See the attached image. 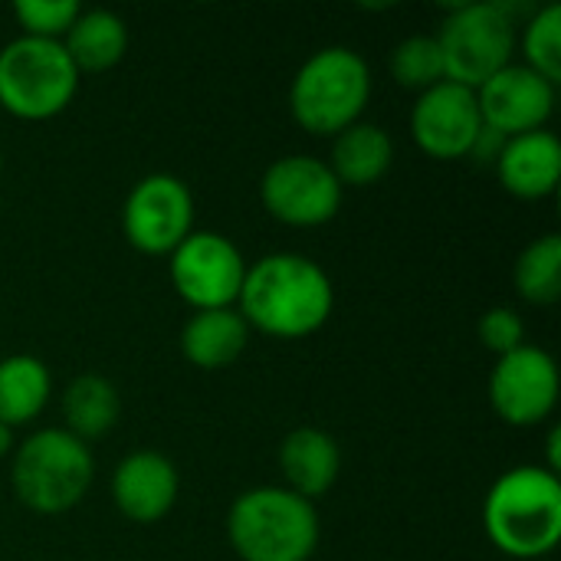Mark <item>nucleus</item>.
<instances>
[{
	"label": "nucleus",
	"instance_id": "obj_13",
	"mask_svg": "<svg viewBox=\"0 0 561 561\" xmlns=\"http://www.w3.org/2000/svg\"><path fill=\"white\" fill-rule=\"evenodd\" d=\"M483 125L506 138L539 131L556 108V85L529 66H506L477 89Z\"/></svg>",
	"mask_w": 561,
	"mask_h": 561
},
{
	"label": "nucleus",
	"instance_id": "obj_21",
	"mask_svg": "<svg viewBox=\"0 0 561 561\" xmlns=\"http://www.w3.org/2000/svg\"><path fill=\"white\" fill-rule=\"evenodd\" d=\"M49 368L33 355H10L0 362V424H30L49 401Z\"/></svg>",
	"mask_w": 561,
	"mask_h": 561
},
{
	"label": "nucleus",
	"instance_id": "obj_1",
	"mask_svg": "<svg viewBox=\"0 0 561 561\" xmlns=\"http://www.w3.org/2000/svg\"><path fill=\"white\" fill-rule=\"evenodd\" d=\"M237 302L247 325L273 339H306L329 322L335 289L316 260L270 253L247 266Z\"/></svg>",
	"mask_w": 561,
	"mask_h": 561
},
{
	"label": "nucleus",
	"instance_id": "obj_26",
	"mask_svg": "<svg viewBox=\"0 0 561 561\" xmlns=\"http://www.w3.org/2000/svg\"><path fill=\"white\" fill-rule=\"evenodd\" d=\"M477 332H480V342H483L490 352H496V355H510V352H516L519 345H526V342H523V339H526V325H523L519 312L510 309V306H493V309H486L483 319H480V325H477Z\"/></svg>",
	"mask_w": 561,
	"mask_h": 561
},
{
	"label": "nucleus",
	"instance_id": "obj_3",
	"mask_svg": "<svg viewBox=\"0 0 561 561\" xmlns=\"http://www.w3.org/2000/svg\"><path fill=\"white\" fill-rule=\"evenodd\" d=\"M227 536L243 561H309L319 546V513L286 486H256L233 500Z\"/></svg>",
	"mask_w": 561,
	"mask_h": 561
},
{
	"label": "nucleus",
	"instance_id": "obj_29",
	"mask_svg": "<svg viewBox=\"0 0 561 561\" xmlns=\"http://www.w3.org/2000/svg\"><path fill=\"white\" fill-rule=\"evenodd\" d=\"M10 447H13V427L0 424V457H7V454H10Z\"/></svg>",
	"mask_w": 561,
	"mask_h": 561
},
{
	"label": "nucleus",
	"instance_id": "obj_11",
	"mask_svg": "<svg viewBox=\"0 0 561 561\" xmlns=\"http://www.w3.org/2000/svg\"><path fill=\"white\" fill-rule=\"evenodd\" d=\"M493 411L513 427H533L546 421L559 404V365L536 345H519L496 358L490 375Z\"/></svg>",
	"mask_w": 561,
	"mask_h": 561
},
{
	"label": "nucleus",
	"instance_id": "obj_7",
	"mask_svg": "<svg viewBox=\"0 0 561 561\" xmlns=\"http://www.w3.org/2000/svg\"><path fill=\"white\" fill-rule=\"evenodd\" d=\"M444 56L447 82L480 89L510 66L516 46V20L506 3H460L434 36Z\"/></svg>",
	"mask_w": 561,
	"mask_h": 561
},
{
	"label": "nucleus",
	"instance_id": "obj_5",
	"mask_svg": "<svg viewBox=\"0 0 561 561\" xmlns=\"http://www.w3.org/2000/svg\"><path fill=\"white\" fill-rule=\"evenodd\" d=\"M368 95V62L348 46H325L299 66L289 85V112L309 135H339L358 122Z\"/></svg>",
	"mask_w": 561,
	"mask_h": 561
},
{
	"label": "nucleus",
	"instance_id": "obj_18",
	"mask_svg": "<svg viewBox=\"0 0 561 561\" xmlns=\"http://www.w3.org/2000/svg\"><path fill=\"white\" fill-rule=\"evenodd\" d=\"M394 161V141L381 125L355 122L335 135L332 145V174L342 187H368L378 184Z\"/></svg>",
	"mask_w": 561,
	"mask_h": 561
},
{
	"label": "nucleus",
	"instance_id": "obj_12",
	"mask_svg": "<svg viewBox=\"0 0 561 561\" xmlns=\"http://www.w3.org/2000/svg\"><path fill=\"white\" fill-rule=\"evenodd\" d=\"M480 128L483 115L477 105V92L447 79L421 92L411 112V135L417 148L437 161L467 158Z\"/></svg>",
	"mask_w": 561,
	"mask_h": 561
},
{
	"label": "nucleus",
	"instance_id": "obj_20",
	"mask_svg": "<svg viewBox=\"0 0 561 561\" xmlns=\"http://www.w3.org/2000/svg\"><path fill=\"white\" fill-rule=\"evenodd\" d=\"M118 411H122V401L108 378L79 375L62 394V414H66L62 431H69L82 444L99 440L118 424Z\"/></svg>",
	"mask_w": 561,
	"mask_h": 561
},
{
	"label": "nucleus",
	"instance_id": "obj_2",
	"mask_svg": "<svg viewBox=\"0 0 561 561\" xmlns=\"http://www.w3.org/2000/svg\"><path fill=\"white\" fill-rule=\"evenodd\" d=\"M483 526L490 542L510 559H542L561 539V483L546 467H513L486 503Z\"/></svg>",
	"mask_w": 561,
	"mask_h": 561
},
{
	"label": "nucleus",
	"instance_id": "obj_27",
	"mask_svg": "<svg viewBox=\"0 0 561 561\" xmlns=\"http://www.w3.org/2000/svg\"><path fill=\"white\" fill-rule=\"evenodd\" d=\"M503 148H506V135H500L496 128L483 125L467 158H473V161H480V164H496V158L503 154Z\"/></svg>",
	"mask_w": 561,
	"mask_h": 561
},
{
	"label": "nucleus",
	"instance_id": "obj_16",
	"mask_svg": "<svg viewBox=\"0 0 561 561\" xmlns=\"http://www.w3.org/2000/svg\"><path fill=\"white\" fill-rule=\"evenodd\" d=\"M279 467L289 483L286 490L312 503L335 486L342 473V450L332 434L319 427H296L279 447Z\"/></svg>",
	"mask_w": 561,
	"mask_h": 561
},
{
	"label": "nucleus",
	"instance_id": "obj_4",
	"mask_svg": "<svg viewBox=\"0 0 561 561\" xmlns=\"http://www.w3.org/2000/svg\"><path fill=\"white\" fill-rule=\"evenodd\" d=\"M92 477L95 460L89 454V444L62 427H46L16 447L10 486L26 510L59 516L82 503Z\"/></svg>",
	"mask_w": 561,
	"mask_h": 561
},
{
	"label": "nucleus",
	"instance_id": "obj_14",
	"mask_svg": "<svg viewBox=\"0 0 561 561\" xmlns=\"http://www.w3.org/2000/svg\"><path fill=\"white\" fill-rule=\"evenodd\" d=\"M178 490H181L178 470L158 450L128 454L112 477V500L118 513L138 526L164 519L178 503Z\"/></svg>",
	"mask_w": 561,
	"mask_h": 561
},
{
	"label": "nucleus",
	"instance_id": "obj_10",
	"mask_svg": "<svg viewBox=\"0 0 561 561\" xmlns=\"http://www.w3.org/2000/svg\"><path fill=\"white\" fill-rule=\"evenodd\" d=\"M125 237L148 256H171L194 230V197L174 174H148L125 197Z\"/></svg>",
	"mask_w": 561,
	"mask_h": 561
},
{
	"label": "nucleus",
	"instance_id": "obj_24",
	"mask_svg": "<svg viewBox=\"0 0 561 561\" xmlns=\"http://www.w3.org/2000/svg\"><path fill=\"white\" fill-rule=\"evenodd\" d=\"M523 53H526V66L533 72H539L542 79H549L552 85L561 79V7L559 3H546L542 10H536V16L529 20L526 33H523Z\"/></svg>",
	"mask_w": 561,
	"mask_h": 561
},
{
	"label": "nucleus",
	"instance_id": "obj_28",
	"mask_svg": "<svg viewBox=\"0 0 561 561\" xmlns=\"http://www.w3.org/2000/svg\"><path fill=\"white\" fill-rule=\"evenodd\" d=\"M546 447H549V467H546V470L559 477V470H561V431L559 427H552V431H549V444H546Z\"/></svg>",
	"mask_w": 561,
	"mask_h": 561
},
{
	"label": "nucleus",
	"instance_id": "obj_9",
	"mask_svg": "<svg viewBox=\"0 0 561 561\" xmlns=\"http://www.w3.org/2000/svg\"><path fill=\"white\" fill-rule=\"evenodd\" d=\"M247 276V263L233 240L214 230H191L184 243L171 253V283L178 296L204 309H230L237 302Z\"/></svg>",
	"mask_w": 561,
	"mask_h": 561
},
{
	"label": "nucleus",
	"instance_id": "obj_19",
	"mask_svg": "<svg viewBox=\"0 0 561 561\" xmlns=\"http://www.w3.org/2000/svg\"><path fill=\"white\" fill-rule=\"evenodd\" d=\"M59 43L79 72H105L122 62L128 49V30L112 10H79Z\"/></svg>",
	"mask_w": 561,
	"mask_h": 561
},
{
	"label": "nucleus",
	"instance_id": "obj_8",
	"mask_svg": "<svg viewBox=\"0 0 561 561\" xmlns=\"http://www.w3.org/2000/svg\"><path fill=\"white\" fill-rule=\"evenodd\" d=\"M260 201L289 227H322L342 207V184L322 158L286 154L266 168Z\"/></svg>",
	"mask_w": 561,
	"mask_h": 561
},
{
	"label": "nucleus",
	"instance_id": "obj_6",
	"mask_svg": "<svg viewBox=\"0 0 561 561\" xmlns=\"http://www.w3.org/2000/svg\"><path fill=\"white\" fill-rule=\"evenodd\" d=\"M79 85V69L59 39L16 36L0 49V105L23 122L59 115Z\"/></svg>",
	"mask_w": 561,
	"mask_h": 561
},
{
	"label": "nucleus",
	"instance_id": "obj_23",
	"mask_svg": "<svg viewBox=\"0 0 561 561\" xmlns=\"http://www.w3.org/2000/svg\"><path fill=\"white\" fill-rule=\"evenodd\" d=\"M391 76L404 89L427 92L431 85L447 79L444 56L434 36H408L404 43L394 46L391 53Z\"/></svg>",
	"mask_w": 561,
	"mask_h": 561
},
{
	"label": "nucleus",
	"instance_id": "obj_22",
	"mask_svg": "<svg viewBox=\"0 0 561 561\" xmlns=\"http://www.w3.org/2000/svg\"><path fill=\"white\" fill-rule=\"evenodd\" d=\"M516 289L526 302L552 306L561 296V237L546 233L533 240L516 260Z\"/></svg>",
	"mask_w": 561,
	"mask_h": 561
},
{
	"label": "nucleus",
	"instance_id": "obj_15",
	"mask_svg": "<svg viewBox=\"0 0 561 561\" xmlns=\"http://www.w3.org/2000/svg\"><path fill=\"white\" fill-rule=\"evenodd\" d=\"M496 178L500 184L523 197V201H542L556 194L561 178V145L559 138L546 128L506 138L503 154L496 158Z\"/></svg>",
	"mask_w": 561,
	"mask_h": 561
},
{
	"label": "nucleus",
	"instance_id": "obj_25",
	"mask_svg": "<svg viewBox=\"0 0 561 561\" xmlns=\"http://www.w3.org/2000/svg\"><path fill=\"white\" fill-rule=\"evenodd\" d=\"M76 0H16L13 16L23 26V36L36 39H62L72 20L79 16Z\"/></svg>",
	"mask_w": 561,
	"mask_h": 561
},
{
	"label": "nucleus",
	"instance_id": "obj_17",
	"mask_svg": "<svg viewBox=\"0 0 561 561\" xmlns=\"http://www.w3.org/2000/svg\"><path fill=\"white\" fill-rule=\"evenodd\" d=\"M250 342V325L233 309H204L194 312L181 332V352L191 365L217 371L233 365Z\"/></svg>",
	"mask_w": 561,
	"mask_h": 561
}]
</instances>
